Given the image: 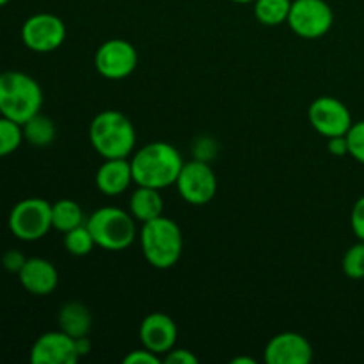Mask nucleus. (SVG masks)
<instances>
[{"label": "nucleus", "mask_w": 364, "mask_h": 364, "mask_svg": "<svg viewBox=\"0 0 364 364\" xmlns=\"http://www.w3.org/2000/svg\"><path fill=\"white\" fill-rule=\"evenodd\" d=\"M130 164L134 183L162 191L176 183L183 159L173 144L159 141L142 146L134 153Z\"/></svg>", "instance_id": "nucleus-1"}, {"label": "nucleus", "mask_w": 364, "mask_h": 364, "mask_svg": "<svg viewBox=\"0 0 364 364\" xmlns=\"http://www.w3.org/2000/svg\"><path fill=\"white\" fill-rule=\"evenodd\" d=\"M89 141L103 159H128L135 149L134 123L119 110H103L89 124Z\"/></svg>", "instance_id": "nucleus-2"}, {"label": "nucleus", "mask_w": 364, "mask_h": 364, "mask_svg": "<svg viewBox=\"0 0 364 364\" xmlns=\"http://www.w3.org/2000/svg\"><path fill=\"white\" fill-rule=\"evenodd\" d=\"M43 89L23 71L0 73V116L23 124L41 112Z\"/></svg>", "instance_id": "nucleus-3"}, {"label": "nucleus", "mask_w": 364, "mask_h": 364, "mask_svg": "<svg viewBox=\"0 0 364 364\" xmlns=\"http://www.w3.org/2000/svg\"><path fill=\"white\" fill-rule=\"evenodd\" d=\"M141 245L146 262L153 269L167 270L181 258L183 235L173 219L160 215L142 224Z\"/></svg>", "instance_id": "nucleus-4"}, {"label": "nucleus", "mask_w": 364, "mask_h": 364, "mask_svg": "<svg viewBox=\"0 0 364 364\" xmlns=\"http://www.w3.org/2000/svg\"><path fill=\"white\" fill-rule=\"evenodd\" d=\"M89 231L96 245L105 251H124L134 244L137 226L132 213L117 206H103L96 210L87 220Z\"/></svg>", "instance_id": "nucleus-5"}, {"label": "nucleus", "mask_w": 364, "mask_h": 364, "mask_svg": "<svg viewBox=\"0 0 364 364\" xmlns=\"http://www.w3.org/2000/svg\"><path fill=\"white\" fill-rule=\"evenodd\" d=\"M9 230L18 240L36 242L52 230V205L41 198H27L13 206L9 213Z\"/></svg>", "instance_id": "nucleus-6"}, {"label": "nucleus", "mask_w": 364, "mask_h": 364, "mask_svg": "<svg viewBox=\"0 0 364 364\" xmlns=\"http://www.w3.org/2000/svg\"><path fill=\"white\" fill-rule=\"evenodd\" d=\"M287 23L304 39H320L333 28V7L326 0H291Z\"/></svg>", "instance_id": "nucleus-7"}, {"label": "nucleus", "mask_w": 364, "mask_h": 364, "mask_svg": "<svg viewBox=\"0 0 364 364\" xmlns=\"http://www.w3.org/2000/svg\"><path fill=\"white\" fill-rule=\"evenodd\" d=\"M21 41L36 53H48L59 48L66 39V25L52 13H38L21 25Z\"/></svg>", "instance_id": "nucleus-8"}, {"label": "nucleus", "mask_w": 364, "mask_h": 364, "mask_svg": "<svg viewBox=\"0 0 364 364\" xmlns=\"http://www.w3.org/2000/svg\"><path fill=\"white\" fill-rule=\"evenodd\" d=\"M139 64V53L130 41L112 38L103 43L95 55V68L103 78L123 80L130 77Z\"/></svg>", "instance_id": "nucleus-9"}, {"label": "nucleus", "mask_w": 364, "mask_h": 364, "mask_svg": "<svg viewBox=\"0 0 364 364\" xmlns=\"http://www.w3.org/2000/svg\"><path fill=\"white\" fill-rule=\"evenodd\" d=\"M178 194L191 205H206L215 198L217 176L208 162L194 159L183 164L176 180Z\"/></svg>", "instance_id": "nucleus-10"}, {"label": "nucleus", "mask_w": 364, "mask_h": 364, "mask_svg": "<svg viewBox=\"0 0 364 364\" xmlns=\"http://www.w3.org/2000/svg\"><path fill=\"white\" fill-rule=\"evenodd\" d=\"M308 119L311 127L323 137L347 135L354 124L348 107L334 96H320L309 105Z\"/></svg>", "instance_id": "nucleus-11"}, {"label": "nucleus", "mask_w": 364, "mask_h": 364, "mask_svg": "<svg viewBox=\"0 0 364 364\" xmlns=\"http://www.w3.org/2000/svg\"><path fill=\"white\" fill-rule=\"evenodd\" d=\"M78 359L77 340L64 331L41 334L31 348L32 364H75Z\"/></svg>", "instance_id": "nucleus-12"}, {"label": "nucleus", "mask_w": 364, "mask_h": 364, "mask_svg": "<svg viewBox=\"0 0 364 364\" xmlns=\"http://www.w3.org/2000/svg\"><path fill=\"white\" fill-rule=\"evenodd\" d=\"M263 359L269 364H308L313 359V347L299 333H279L267 343Z\"/></svg>", "instance_id": "nucleus-13"}, {"label": "nucleus", "mask_w": 364, "mask_h": 364, "mask_svg": "<svg viewBox=\"0 0 364 364\" xmlns=\"http://www.w3.org/2000/svg\"><path fill=\"white\" fill-rule=\"evenodd\" d=\"M139 338L144 348L155 352L156 355H166L176 345L178 327L166 313H151L141 322Z\"/></svg>", "instance_id": "nucleus-14"}, {"label": "nucleus", "mask_w": 364, "mask_h": 364, "mask_svg": "<svg viewBox=\"0 0 364 364\" xmlns=\"http://www.w3.org/2000/svg\"><path fill=\"white\" fill-rule=\"evenodd\" d=\"M18 277L21 287L36 297H46L59 284V272L55 265L45 258H27Z\"/></svg>", "instance_id": "nucleus-15"}, {"label": "nucleus", "mask_w": 364, "mask_h": 364, "mask_svg": "<svg viewBox=\"0 0 364 364\" xmlns=\"http://www.w3.org/2000/svg\"><path fill=\"white\" fill-rule=\"evenodd\" d=\"M134 181L132 164L128 159H107L96 171V187L102 194L121 196Z\"/></svg>", "instance_id": "nucleus-16"}, {"label": "nucleus", "mask_w": 364, "mask_h": 364, "mask_svg": "<svg viewBox=\"0 0 364 364\" xmlns=\"http://www.w3.org/2000/svg\"><path fill=\"white\" fill-rule=\"evenodd\" d=\"M92 326V316L91 311L87 309V306H84L82 302L71 301L60 308L59 311V327L60 331H64L66 334H70L71 338H82L87 336L89 331Z\"/></svg>", "instance_id": "nucleus-17"}, {"label": "nucleus", "mask_w": 364, "mask_h": 364, "mask_svg": "<svg viewBox=\"0 0 364 364\" xmlns=\"http://www.w3.org/2000/svg\"><path fill=\"white\" fill-rule=\"evenodd\" d=\"M164 212V199L160 196L159 188L141 187L137 185V191L130 198V213L135 220H141L142 224L148 220L156 219Z\"/></svg>", "instance_id": "nucleus-18"}, {"label": "nucleus", "mask_w": 364, "mask_h": 364, "mask_svg": "<svg viewBox=\"0 0 364 364\" xmlns=\"http://www.w3.org/2000/svg\"><path fill=\"white\" fill-rule=\"evenodd\" d=\"M21 128H23V139L32 146L45 148V146L52 144L55 141V123H53L52 117L45 116L41 112L32 116L27 123L21 124Z\"/></svg>", "instance_id": "nucleus-19"}, {"label": "nucleus", "mask_w": 364, "mask_h": 364, "mask_svg": "<svg viewBox=\"0 0 364 364\" xmlns=\"http://www.w3.org/2000/svg\"><path fill=\"white\" fill-rule=\"evenodd\" d=\"M85 224L82 206L73 199H60L52 205V226L60 233L75 230Z\"/></svg>", "instance_id": "nucleus-20"}, {"label": "nucleus", "mask_w": 364, "mask_h": 364, "mask_svg": "<svg viewBox=\"0 0 364 364\" xmlns=\"http://www.w3.org/2000/svg\"><path fill=\"white\" fill-rule=\"evenodd\" d=\"M255 16L265 27H279L287 23L291 0H255Z\"/></svg>", "instance_id": "nucleus-21"}, {"label": "nucleus", "mask_w": 364, "mask_h": 364, "mask_svg": "<svg viewBox=\"0 0 364 364\" xmlns=\"http://www.w3.org/2000/svg\"><path fill=\"white\" fill-rule=\"evenodd\" d=\"M23 141L25 139L21 124L0 116V159L13 155Z\"/></svg>", "instance_id": "nucleus-22"}, {"label": "nucleus", "mask_w": 364, "mask_h": 364, "mask_svg": "<svg viewBox=\"0 0 364 364\" xmlns=\"http://www.w3.org/2000/svg\"><path fill=\"white\" fill-rule=\"evenodd\" d=\"M96 242L89 231L87 224L75 228V230L64 233V247L73 256H87L95 249Z\"/></svg>", "instance_id": "nucleus-23"}, {"label": "nucleus", "mask_w": 364, "mask_h": 364, "mask_svg": "<svg viewBox=\"0 0 364 364\" xmlns=\"http://www.w3.org/2000/svg\"><path fill=\"white\" fill-rule=\"evenodd\" d=\"M343 272L345 276L354 281L364 279V242L359 240L352 247L347 249L343 256Z\"/></svg>", "instance_id": "nucleus-24"}, {"label": "nucleus", "mask_w": 364, "mask_h": 364, "mask_svg": "<svg viewBox=\"0 0 364 364\" xmlns=\"http://www.w3.org/2000/svg\"><path fill=\"white\" fill-rule=\"evenodd\" d=\"M348 155L364 166V119L358 121L347 132Z\"/></svg>", "instance_id": "nucleus-25"}, {"label": "nucleus", "mask_w": 364, "mask_h": 364, "mask_svg": "<svg viewBox=\"0 0 364 364\" xmlns=\"http://www.w3.org/2000/svg\"><path fill=\"white\" fill-rule=\"evenodd\" d=\"M25 262H27V258H25L23 252L18 251V249H9V251H6L2 255V267L11 274H20Z\"/></svg>", "instance_id": "nucleus-26"}, {"label": "nucleus", "mask_w": 364, "mask_h": 364, "mask_svg": "<svg viewBox=\"0 0 364 364\" xmlns=\"http://www.w3.org/2000/svg\"><path fill=\"white\" fill-rule=\"evenodd\" d=\"M217 155V142L212 137H203L196 142L194 156L203 162H210Z\"/></svg>", "instance_id": "nucleus-27"}, {"label": "nucleus", "mask_w": 364, "mask_h": 364, "mask_svg": "<svg viewBox=\"0 0 364 364\" xmlns=\"http://www.w3.org/2000/svg\"><path fill=\"white\" fill-rule=\"evenodd\" d=\"M350 226L355 237L364 242V196L355 201L350 213Z\"/></svg>", "instance_id": "nucleus-28"}, {"label": "nucleus", "mask_w": 364, "mask_h": 364, "mask_svg": "<svg viewBox=\"0 0 364 364\" xmlns=\"http://www.w3.org/2000/svg\"><path fill=\"white\" fill-rule=\"evenodd\" d=\"M160 361H162L160 355L144 347H142V350H132L123 359L124 364H160Z\"/></svg>", "instance_id": "nucleus-29"}, {"label": "nucleus", "mask_w": 364, "mask_h": 364, "mask_svg": "<svg viewBox=\"0 0 364 364\" xmlns=\"http://www.w3.org/2000/svg\"><path fill=\"white\" fill-rule=\"evenodd\" d=\"M164 361L169 364H198L199 359L194 352L187 350V348H173L167 352Z\"/></svg>", "instance_id": "nucleus-30"}, {"label": "nucleus", "mask_w": 364, "mask_h": 364, "mask_svg": "<svg viewBox=\"0 0 364 364\" xmlns=\"http://www.w3.org/2000/svg\"><path fill=\"white\" fill-rule=\"evenodd\" d=\"M327 148H329L331 155H334V156L348 155L347 135H338V137L327 139Z\"/></svg>", "instance_id": "nucleus-31"}, {"label": "nucleus", "mask_w": 364, "mask_h": 364, "mask_svg": "<svg viewBox=\"0 0 364 364\" xmlns=\"http://www.w3.org/2000/svg\"><path fill=\"white\" fill-rule=\"evenodd\" d=\"M77 350L80 358H84V355H87L91 352V341H89L87 336L77 338Z\"/></svg>", "instance_id": "nucleus-32"}, {"label": "nucleus", "mask_w": 364, "mask_h": 364, "mask_svg": "<svg viewBox=\"0 0 364 364\" xmlns=\"http://www.w3.org/2000/svg\"><path fill=\"white\" fill-rule=\"evenodd\" d=\"M231 364H256V361L251 358H237L231 361Z\"/></svg>", "instance_id": "nucleus-33"}, {"label": "nucleus", "mask_w": 364, "mask_h": 364, "mask_svg": "<svg viewBox=\"0 0 364 364\" xmlns=\"http://www.w3.org/2000/svg\"><path fill=\"white\" fill-rule=\"evenodd\" d=\"M231 2H235V4H252L255 0H231Z\"/></svg>", "instance_id": "nucleus-34"}, {"label": "nucleus", "mask_w": 364, "mask_h": 364, "mask_svg": "<svg viewBox=\"0 0 364 364\" xmlns=\"http://www.w3.org/2000/svg\"><path fill=\"white\" fill-rule=\"evenodd\" d=\"M11 0H0V7H4V6H7V4H9Z\"/></svg>", "instance_id": "nucleus-35"}]
</instances>
